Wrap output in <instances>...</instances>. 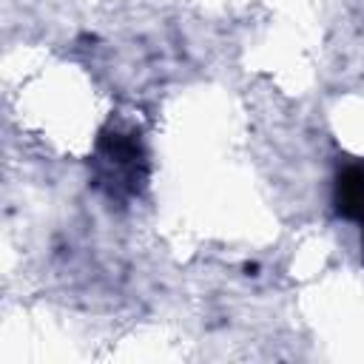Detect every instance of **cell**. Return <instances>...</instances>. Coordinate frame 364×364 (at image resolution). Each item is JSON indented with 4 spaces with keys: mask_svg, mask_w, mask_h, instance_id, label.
Masks as SVG:
<instances>
[{
    "mask_svg": "<svg viewBox=\"0 0 364 364\" xmlns=\"http://www.w3.org/2000/svg\"><path fill=\"white\" fill-rule=\"evenodd\" d=\"M97 185L111 199H128L145 182V154L136 134L108 131L102 134L94 156Z\"/></svg>",
    "mask_w": 364,
    "mask_h": 364,
    "instance_id": "1",
    "label": "cell"
},
{
    "mask_svg": "<svg viewBox=\"0 0 364 364\" xmlns=\"http://www.w3.org/2000/svg\"><path fill=\"white\" fill-rule=\"evenodd\" d=\"M333 205L338 216L358 225L361 247H364V165H347L338 171L333 188Z\"/></svg>",
    "mask_w": 364,
    "mask_h": 364,
    "instance_id": "2",
    "label": "cell"
}]
</instances>
